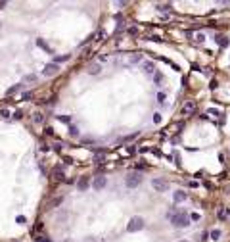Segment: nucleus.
Listing matches in <instances>:
<instances>
[{
	"instance_id": "obj_1",
	"label": "nucleus",
	"mask_w": 230,
	"mask_h": 242,
	"mask_svg": "<svg viewBox=\"0 0 230 242\" xmlns=\"http://www.w3.org/2000/svg\"><path fill=\"white\" fill-rule=\"evenodd\" d=\"M171 225L173 227H178V229H184L190 225V215L184 213V212H177L171 215Z\"/></svg>"
},
{
	"instance_id": "obj_2",
	"label": "nucleus",
	"mask_w": 230,
	"mask_h": 242,
	"mask_svg": "<svg viewBox=\"0 0 230 242\" xmlns=\"http://www.w3.org/2000/svg\"><path fill=\"white\" fill-rule=\"evenodd\" d=\"M144 217H140V215H134V217H130V221L127 225V230L129 233H136V230H142L144 229Z\"/></svg>"
},
{
	"instance_id": "obj_3",
	"label": "nucleus",
	"mask_w": 230,
	"mask_h": 242,
	"mask_svg": "<svg viewBox=\"0 0 230 242\" xmlns=\"http://www.w3.org/2000/svg\"><path fill=\"white\" fill-rule=\"evenodd\" d=\"M140 183H142V175L140 173H129L127 179H125V184L129 186V188H136Z\"/></svg>"
},
{
	"instance_id": "obj_4",
	"label": "nucleus",
	"mask_w": 230,
	"mask_h": 242,
	"mask_svg": "<svg viewBox=\"0 0 230 242\" xmlns=\"http://www.w3.org/2000/svg\"><path fill=\"white\" fill-rule=\"evenodd\" d=\"M151 186H153L157 192H165V190L169 188V184H167L165 181H161V179H153V181H151Z\"/></svg>"
},
{
	"instance_id": "obj_5",
	"label": "nucleus",
	"mask_w": 230,
	"mask_h": 242,
	"mask_svg": "<svg viewBox=\"0 0 230 242\" xmlns=\"http://www.w3.org/2000/svg\"><path fill=\"white\" fill-rule=\"evenodd\" d=\"M60 71V65L58 63H46V67H44V71H42V75H46V77H50V75H54V73H58Z\"/></svg>"
},
{
	"instance_id": "obj_6",
	"label": "nucleus",
	"mask_w": 230,
	"mask_h": 242,
	"mask_svg": "<svg viewBox=\"0 0 230 242\" xmlns=\"http://www.w3.org/2000/svg\"><path fill=\"white\" fill-rule=\"evenodd\" d=\"M173 200H174V204L186 202V200H188V192H184V190H177V192H173Z\"/></svg>"
},
{
	"instance_id": "obj_7",
	"label": "nucleus",
	"mask_w": 230,
	"mask_h": 242,
	"mask_svg": "<svg viewBox=\"0 0 230 242\" xmlns=\"http://www.w3.org/2000/svg\"><path fill=\"white\" fill-rule=\"evenodd\" d=\"M106 184H107V179H106V177H102V175H100V177H96V179H94V183H92L94 190H102Z\"/></svg>"
},
{
	"instance_id": "obj_8",
	"label": "nucleus",
	"mask_w": 230,
	"mask_h": 242,
	"mask_svg": "<svg viewBox=\"0 0 230 242\" xmlns=\"http://www.w3.org/2000/svg\"><path fill=\"white\" fill-rule=\"evenodd\" d=\"M88 186H90V179H88V177H81L79 183H77V188H79L81 192H84Z\"/></svg>"
},
{
	"instance_id": "obj_9",
	"label": "nucleus",
	"mask_w": 230,
	"mask_h": 242,
	"mask_svg": "<svg viewBox=\"0 0 230 242\" xmlns=\"http://www.w3.org/2000/svg\"><path fill=\"white\" fill-rule=\"evenodd\" d=\"M142 69H144V73H156V65H153V62H144Z\"/></svg>"
},
{
	"instance_id": "obj_10",
	"label": "nucleus",
	"mask_w": 230,
	"mask_h": 242,
	"mask_svg": "<svg viewBox=\"0 0 230 242\" xmlns=\"http://www.w3.org/2000/svg\"><path fill=\"white\" fill-rule=\"evenodd\" d=\"M215 40H217V44H219V46H223V48H224V46H228V42H230V40H228L226 37H223V35H217V37H215Z\"/></svg>"
},
{
	"instance_id": "obj_11",
	"label": "nucleus",
	"mask_w": 230,
	"mask_h": 242,
	"mask_svg": "<svg viewBox=\"0 0 230 242\" xmlns=\"http://www.w3.org/2000/svg\"><path fill=\"white\" fill-rule=\"evenodd\" d=\"M156 10H157V12H171L173 6H171V4H157Z\"/></svg>"
},
{
	"instance_id": "obj_12",
	"label": "nucleus",
	"mask_w": 230,
	"mask_h": 242,
	"mask_svg": "<svg viewBox=\"0 0 230 242\" xmlns=\"http://www.w3.org/2000/svg\"><path fill=\"white\" fill-rule=\"evenodd\" d=\"M228 217H230V210H219V219H221V221H224Z\"/></svg>"
},
{
	"instance_id": "obj_13",
	"label": "nucleus",
	"mask_w": 230,
	"mask_h": 242,
	"mask_svg": "<svg viewBox=\"0 0 230 242\" xmlns=\"http://www.w3.org/2000/svg\"><path fill=\"white\" fill-rule=\"evenodd\" d=\"M194 108H196V106H194V102H188V104H186V106L182 108V114L186 115V114H190V112H194Z\"/></svg>"
},
{
	"instance_id": "obj_14",
	"label": "nucleus",
	"mask_w": 230,
	"mask_h": 242,
	"mask_svg": "<svg viewBox=\"0 0 230 242\" xmlns=\"http://www.w3.org/2000/svg\"><path fill=\"white\" fill-rule=\"evenodd\" d=\"M153 83H156V85H161V83H163V75H161V71H156V73H153Z\"/></svg>"
},
{
	"instance_id": "obj_15",
	"label": "nucleus",
	"mask_w": 230,
	"mask_h": 242,
	"mask_svg": "<svg viewBox=\"0 0 230 242\" xmlns=\"http://www.w3.org/2000/svg\"><path fill=\"white\" fill-rule=\"evenodd\" d=\"M58 121H61V123H65V125H69L71 121H73V117H71V115H58Z\"/></svg>"
},
{
	"instance_id": "obj_16",
	"label": "nucleus",
	"mask_w": 230,
	"mask_h": 242,
	"mask_svg": "<svg viewBox=\"0 0 230 242\" xmlns=\"http://www.w3.org/2000/svg\"><path fill=\"white\" fill-rule=\"evenodd\" d=\"M209 238H211V240H219V238H221V230H219V229H213L211 233H209Z\"/></svg>"
},
{
	"instance_id": "obj_17",
	"label": "nucleus",
	"mask_w": 230,
	"mask_h": 242,
	"mask_svg": "<svg viewBox=\"0 0 230 242\" xmlns=\"http://www.w3.org/2000/svg\"><path fill=\"white\" fill-rule=\"evenodd\" d=\"M33 121H35V123H42V121H44V115H42L40 112H37L35 115H33Z\"/></svg>"
},
{
	"instance_id": "obj_18",
	"label": "nucleus",
	"mask_w": 230,
	"mask_h": 242,
	"mask_svg": "<svg viewBox=\"0 0 230 242\" xmlns=\"http://www.w3.org/2000/svg\"><path fill=\"white\" fill-rule=\"evenodd\" d=\"M165 100H167V94L165 92H157V102L159 104H165Z\"/></svg>"
},
{
	"instance_id": "obj_19",
	"label": "nucleus",
	"mask_w": 230,
	"mask_h": 242,
	"mask_svg": "<svg viewBox=\"0 0 230 242\" xmlns=\"http://www.w3.org/2000/svg\"><path fill=\"white\" fill-rule=\"evenodd\" d=\"M21 86H23V85H14L12 89H8V92H6V94H16V92H17V91L21 89Z\"/></svg>"
},
{
	"instance_id": "obj_20",
	"label": "nucleus",
	"mask_w": 230,
	"mask_h": 242,
	"mask_svg": "<svg viewBox=\"0 0 230 242\" xmlns=\"http://www.w3.org/2000/svg\"><path fill=\"white\" fill-rule=\"evenodd\" d=\"M100 69H102V67H100V65H92V67L88 69V73H90V75H96V73H98V71H100Z\"/></svg>"
},
{
	"instance_id": "obj_21",
	"label": "nucleus",
	"mask_w": 230,
	"mask_h": 242,
	"mask_svg": "<svg viewBox=\"0 0 230 242\" xmlns=\"http://www.w3.org/2000/svg\"><path fill=\"white\" fill-rule=\"evenodd\" d=\"M37 44H38L40 48H44V50H50V48H48V44H46V42L42 40V39H38V40H37Z\"/></svg>"
},
{
	"instance_id": "obj_22",
	"label": "nucleus",
	"mask_w": 230,
	"mask_h": 242,
	"mask_svg": "<svg viewBox=\"0 0 230 242\" xmlns=\"http://www.w3.org/2000/svg\"><path fill=\"white\" fill-rule=\"evenodd\" d=\"M63 60H69V54H65V56H58L54 63H60V62H63Z\"/></svg>"
},
{
	"instance_id": "obj_23",
	"label": "nucleus",
	"mask_w": 230,
	"mask_h": 242,
	"mask_svg": "<svg viewBox=\"0 0 230 242\" xmlns=\"http://www.w3.org/2000/svg\"><path fill=\"white\" fill-rule=\"evenodd\" d=\"M153 123H161V114H153Z\"/></svg>"
},
{
	"instance_id": "obj_24",
	"label": "nucleus",
	"mask_w": 230,
	"mask_h": 242,
	"mask_svg": "<svg viewBox=\"0 0 230 242\" xmlns=\"http://www.w3.org/2000/svg\"><path fill=\"white\" fill-rule=\"evenodd\" d=\"M69 131H71V135H73V137H77V135H79V129H77L75 125H71V127H69Z\"/></svg>"
},
{
	"instance_id": "obj_25",
	"label": "nucleus",
	"mask_w": 230,
	"mask_h": 242,
	"mask_svg": "<svg viewBox=\"0 0 230 242\" xmlns=\"http://www.w3.org/2000/svg\"><path fill=\"white\" fill-rule=\"evenodd\" d=\"M190 219H192V221H200V219H201V215H200V213H192V215H190Z\"/></svg>"
},
{
	"instance_id": "obj_26",
	"label": "nucleus",
	"mask_w": 230,
	"mask_h": 242,
	"mask_svg": "<svg viewBox=\"0 0 230 242\" xmlns=\"http://www.w3.org/2000/svg\"><path fill=\"white\" fill-rule=\"evenodd\" d=\"M196 40H198V42L205 40V35H203V33H198V35H196Z\"/></svg>"
},
{
	"instance_id": "obj_27",
	"label": "nucleus",
	"mask_w": 230,
	"mask_h": 242,
	"mask_svg": "<svg viewBox=\"0 0 230 242\" xmlns=\"http://www.w3.org/2000/svg\"><path fill=\"white\" fill-rule=\"evenodd\" d=\"M16 221H17V223H19V225H23V223H27V219H25V217H21V215H19V217H17V219H16Z\"/></svg>"
},
{
	"instance_id": "obj_28",
	"label": "nucleus",
	"mask_w": 230,
	"mask_h": 242,
	"mask_svg": "<svg viewBox=\"0 0 230 242\" xmlns=\"http://www.w3.org/2000/svg\"><path fill=\"white\" fill-rule=\"evenodd\" d=\"M104 158H106V156H104V154H98V156H96V158H94V160H96V163H100V161H102V160H104Z\"/></svg>"
},
{
	"instance_id": "obj_29",
	"label": "nucleus",
	"mask_w": 230,
	"mask_h": 242,
	"mask_svg": "<svg viewBox=\"0 0 230 242\" xmlns=\"http://www.w3.org/2000/svg\"><path fill=\"white\" fill-rule=\"evenodd\" d=\"M0 115H2V117H10V112H8V109H0Z\"/></svg>"
},
{
	"instance_id": "obj_30",
	"label": "nucleus",
	"mask_w": 230,
	"mask_h": 242,
	"mask_svg": "<svg viewBox=\"0 0 230 242\" xmlns=\"http://www.w3.org/2000/svg\"><path fill=\"white\" fill-rule=\"evenodd\" d=\"M61 200H63V198H56V200H52V206H60Z\"/></svg>"
},
{
	"instance_id": "obj_31",
	"label": "nucleus",
	"mask_w": 230,
	"mask_h": 242,
	"mask_svg": "<svg viewBox=\"0 0 230 242\" xmlns=\"http://www.w3.org/2000/svg\"><path fill=\"white\" fill-rule=\"evenodd\" d=\"M16 119H21V117H23V112H21V109H17V112H16V115H14Z\"/></svg>"
},
{
	"instance_id": "obj_32",
	"label": "nucleus",
	"mask_w": 230,
	"mask_h": 242,
	"mask_svg": "<svg viewBox=\"0 0 230 242\" xmlns=\"http://www.w3.org/2000/svg\"><path fill=\"white\" fill-rule=\"evenodd\" d=\"M127 152H129V154H134L136 148H134V146H127Z\"/></svg>"
},
{
	"instance_id": "obj_33",
	"label": "nucleus",
	"mask_w": 230,
	"mask_h": 242,
	"mask_svg": "<svg viewBox=\"0 0 230 242\" xmlns=\"http://www.w3.org/2000/svg\"><path fill=\"white\" fill-rule=\"evenodd\" d=\"M31 96H33L31 92H25V94H23V100H31Z\"/></svg>"
},
{
	"instance_id": "obj_34",
	"label": "nucleus",
	"mask_w": 230,
	"mask_h": 242,
	"mask_svg": "<svg viewBox=\"0 0 230 242\" xmlns=\"http://www.w3.org/2000/svg\"><path fill=\"white\" fill-rule=\"evenodd\" d=\"M136 33H138V29H134V27H133V29H129V35H136Z\"/></svg>"
},
{
	"instance_id": "obj_35",
	"label": "nucleus",
	"mask_w": 230,
	"mask_h": 242,
	"mask_svg": "<svg viewBox=\"0 0 230 242\" xmlns=\"http://www.w3.org/2000/svg\"><path fill=\"white\" fill-rule=\"evenodd\" d=\"M207 238H209V233H203V235H201V240H203V242H205V240H207Z\"/></svg>"
},
{
	"instance_id": "obj_36",
	"label": "nucleus",
	"mask_w": 230,
	"mask_h": 242,
	"mask_svg": "<svg viewBox=\"0 0 230 242\" xmlns=\"http://www.w3.org/2000/svg\"><path fill=\"white\" fill-rule=\"evenodd\" d=\"M37 240H38V242H50V240H48V238H42V236H38V238H37Z\"/></svg>"
},
{
	"instance_id": "obj_37",
	"label": "nucleus",
	"mask_w": 230,
	"mask_h": 242,
	"mask_svg": "<svg viewBox=\"0 0 230 242\" xmlns=\"http://www.w3.org/2000/svg\"><path fill=\"white\" fill-rule=\"evenodd\" d=\"M6 4H8V2H0V10H2V8H6Z\"/></svg>"
},
{
	"instance_id": "obj_38",
	"label": "nucleus",
	"mask_w": 230,
	"mask_h": 242,
	"mask_svg": "<svg viewBox=\"0 0 230 242\" xmlns=\"http://www.w3.org/2000/svg\"><path fill=\"white\" fill-rule=\"evenodd\" d=\"M180 242H186V240H180Z\"/></svg>"
}]
</instances>
